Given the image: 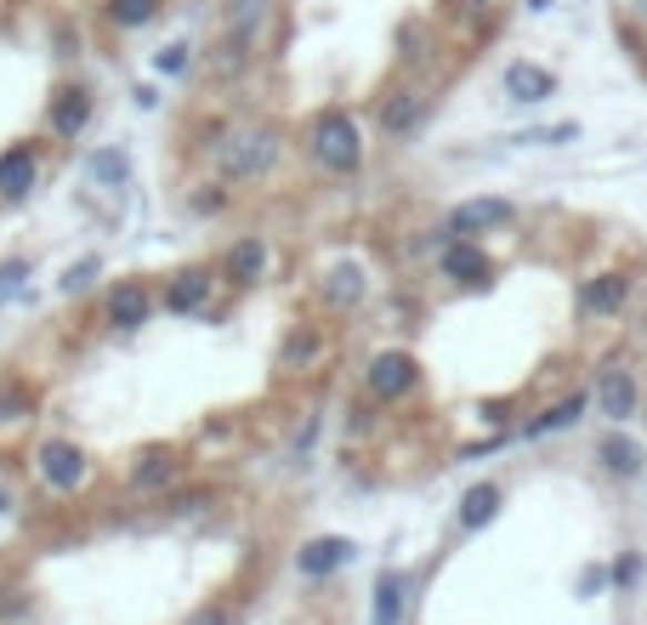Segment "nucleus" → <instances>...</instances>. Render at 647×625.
I'll list each match as a JSON object with an SVG mask.
<instances>
[{
  "instance_id": "nucleus-4",
  "label": "nucleus",
  "mask_w": 647,
  "mask_h": 625,
  "mask_svg": "<svg viewBox=\"0 0 647 625\" xmlns=\"http://www.w3.org/2000/svg\"><path fill=\"white\" fill-rule=\"evenodd\" d=\"M415 359L410 353H375L370 359V370H364V393L370 399H381V404H392V399H404V393H415Z\"/></svg>"
},
{
  "instance_id": "nucleus-23",
  "label": "nucleus",
  "mask_w": 647,
  "mask_h": 625,
  "mask_svg": "<svg viewBox=\"0 0 647 625\" xmlns=\"http://www.w3.org/2000/svg\"><path fill=\"white\" fill-rule=\"evenodd\" d=\"M585 404H590L585 393H568V399H563L557 410H545V415H539V421H534L528 432H534V438H545V432H568V426H574V421L585 415Z\"/></svg>"
},
{
  "instance_id": "nucleus-1",
  "label": "nucleus",
  "mask_w": 647,
  "mask_h": 625,
  "mask_svg": "<svg viewBox=\"0 0 647 625\" xmlns=\"http://www.w3.org/2000/svg\"><path fill=\"white\" fill-rule=\"evenodd\" d=\"M307 154H313V165H324V171H335V177L358 171L364 142H358L353 114H346V109H324V114L313 120V131H307Z\"/></svg>"
},
{
  "instance_id": "nucleus-7",
  "label": "nucleus",
  "mask_w": 647,
  "mask_h": 625,
  "mask_svg": "<svg viewBox=\"0 0 647 625\" xmlns=\"http://www.w3.org/2000/svg\"><path fill=\"white\" fill-rule=\"evenodd\" d=\"M512 216H517L512 200H466V205L449 211V233L455 239H472V233H488V228H506Z\"/></svg>"
},
{
  "instance_id": "nucleus-14",
  "label": "nucleus",
  "mask_w": 647,
  "mask_h": 625,
  "mask_svg": "<svg viewBox=\"0 0 647 625\" xmlns=\"http://www.w3.org/2000/svg\"><path fill=\"white\" fill-rule=\"evenodd\" d=\"M625 296H630V273H603V279H590L579 291V308L585 313H619Z\"/></svg>"
},
{
  "instance_id": "nucleus-31",
  "label": "nucleus",
  "mask_w": 647,
  "mask_h": 625,
  "mask_svg": "<svg viewBox=\"0 0 647 625\" xmlns=\"http://www.w3.org/2000/svg\"><path fill=\"white\" fill-rule=\"evenodd\" d=\"M614 581H619V592H630V586L641 581V557H636V552H625V557H619V568H614Z\"/></svg>"
},
{
  "instance_id": "nucleus-5",
  "label": "nucleus",
  "mask_w": 647,
  "mask_h": 625,
  "mask_svg": "<svg viewBox=\"0 0 647 625\" xmlns=\"http://www.w3.org/2000/svg\"><path fill=\"white\" fill-rule=\"evenodd\" d=\"M641 404V387H636V375L630 370H603L596 375V415H608V421H630Z\"/></svg>"
},
{
  "instance_id": "nucleus-26",
  "label": "nucleus",
  "mask_w": 647,
  "mask_h": 625,
  "mask_svg": "<svg viewBox=\"0 0 647 625\" xmlns=\"http://www.w3.org/2000/svg\"><path fill=\"white\" fill-rule=\"evenodd\" d=\"M29 410H34V399L23 381H0V421H23Z\"/></svg>"
},
{
  "instance_id": "nucleus-29",
  "label": "nucleus",
  "mask_w": 647,
  "mask_h": 625,
  "mask_svg": "<svg viewBox=\"0 0 647 625\" xmlns=\"http://www.w3.org/2000/svg\"><path fill=\"white\" fill-rule=\"evenodd\" d=\"M23 279H29V262H23V256H12V262H0V296H12V291H23Z\"/></svg>"
},
{
  "instance_id": "nucleus-3",
  "label": "nucleus",
  "mask_w": 647,
  "mask_h": 625,
  "mask_svg": "<svg viewBox=\"0 0 647 625\" xmlns=\"http://www.w3.org/2000/svg\"><path fill=\"white\" fill-rule=\"evenodd\" d=\"M85 450L80 444H69V438H46L40 450H34V472H40V484L46 490H58V495H69V490H80L85 484Z\"/></svg>"
},
{
  "instance_id": "nucleus-27",
  "label": "nucleus",
  "mask_w": 647,
  "mask_h": 625,
  "mask_svg": "<svg viewBox=\"0 0 647 625\" xmlns=\"http://www.w3.org/2000/svg\"><path fill=\"white\" fill-rule=\"evenodd\" d=\"M244 52H251V46H244V40H222L216 46V58H211V69H216V80H228V74H244Z\"/></svg>"
},
{
  "instance_id": "nucleus-33",
  "label": "nucleus",
  "mask_w": 647,
  "mask_h": 625,
  "mask_svg": "<svg viewBox=\"0 0 647 625\" xmlns=\"http://www.w3.org/2000/svg\"><path fill=\"white\" fill-rule=\"evenodd\" d=\"M160 69H165V74H182V69H188V46H165V52H160Z\"/></svg>"
},
{
  "instance_id": "nucleus-11",
  "label": "nucleus",
  "mask_w": 647,
  "mask_h": 625,
  "mask_svg": "<svg viewBox=\"0 0 647 625\" xmlns=\"http://www.w3.org/2000/svg\"><path fill=\"white\" fill-rule=\"evenodd\" d=\"M34 149L29 142H18V149H7L0 154V194L7 200H29V188H34Z\"/></svg>"
},
{
  "instance_id": "nucleus-13",
  "label": "nucleus",
  "mask_w": 647,
  "mask_h": 625,
  "mask_svg": "<svg viewBox=\"0 0 647 625\" xmlns=\"http://www.w3.org/2000/svg\"><path fill=\"white\" fill-rule=\"evenodd\" d=\"M46 120H52V131H58V137H80V131H85V120H91V98H85L80 85H63L58 98H52V114H46Z\"/></svg>"
},
{
  "instance_id": "nucleus-22",
  "label": "nucleus",
  "mask_w": 647,
  "mask_h": 625,
  "mask_svg": "<svg viewBox=\"0 0 647 625\" xmlns=\"http://www.w3.org/2000/svg\"><path fill=\"white\" fill-rule=\"evenodd\" d=\"M228 279H239V284H251V279H262V268H267V251H262V239H239V245L228 251Z\"/></svg>"
},
{
  "instance_id": "nucleus-24",
  "label": "nucleus",
  "mask_w": 647,
  "mask_h": 625,
  "mask_svg": "<svg viewBox=\"0 0 647 625\" xmlns=\"http://www.w3.org/2000/svg\"><path fill=\"white\" fill-rule=\"evenodd\" d=\"M109 23L114 29H142V23H154L160 18V0H109Z\"/></svg>"
},
{
  "instance_id": "nucleus-32",
  "label": "nucleus",
  "mask_w": 647,
  "mask_h": 625,
  "mask_svg": "<svg viewBox=\"0 0 647 625\" xmlns=\"http://www.w3.org/2000/svg\"><path fill=\"white\" fill-rule=\"evenodd\" d=\"M188 625H233V614L211 603V608H193V614H188Z\"/></svg>"
},
{
  "instance_id": "nucleus-21",
  "label": "nucleus",
  "mask_w": 647,
  "mask_h": 625,
  "mask_svg": "<svg viewBox=\"0 0 647 625\" xmlns=\"http://www.w3.org/2000/svg\"><path fill=\"white\" fill-rule=\"evenodd\" d=\"M404 592H410V581L397 568H386L381 586H375V625H397V619H404Z\"/></svg>"
},
{
  "instance_id": "nucleus-28",
  "label": "nucleus",
  "mask_w": 647,
  "mask_h": 625,
  "mask_svg": "<svg viewBox=\"0 0 647 625\" xmlns=\"http://www.w3.org/2000/svg\"><path fill=\"white\" fill-rule=\"evenodd\" d=\"M319 347H324V342H319V330H302V335H290V347H284V359H290V364H307V359H313Z\"/></svg>"
},
{
  "instance_id": "nucleus-12",
  "label": "nucleus",
  "mask_w": 647,
  "mask_h": 625,
  "mask_svg": "<svg viewBox=\"0 0 647 625\" xmlns=\"http://www.w3.org/2000/svg\"><path fill=\"white\" fill-rule=\"evenodd\" d=\"M211 268H188V273H176L171 279V291H165V308L171 313H199L205 308V296H211Z\"/></svg>"
},
{
  "instance_id": "nucleus-15",
  "label": "nucleus",
  "mask_w": 647,
  "mask_h": 625,
  "mask_svg": "<svg viewBox=\"0 0 647 625\" xmlns=\"http://www.w3.org/2000/svg\"><path fill=\"white\" fill-rule=\"evenodd\" d=\"M346 557H353V541L324 535V541H307V546H302V557H295V563H302V574H313V581H319V574H335Z\"/></svg>"
},
{
  "instance_id": "nucleus-30",
  "label": "nucleus",
  "mask_w": 647,
  "mask_h": 625,
  "mask_svg": "<svg viewBox=\"0 0 647 625\" xmlns=\"http://www.w3.org/2000/svg\"><path fill=\"white\" fill-rule=\"evenodd\" d=\"M97 268H103V262H97V256H80V262L69 268V279H63V291H74V296H80V291H85V284L97 279Z\"/></svg>"
},
{
  "instance_id": "nucleus-2",
  "label": "nucleus",
  "mask_w": 647,
  "mask_h": 625,
  "mask_svg": "<svg viewBox=\"0 0 647 625\" xmlns=\"http://www.w3.org/2000/svg\"><path fill=\"white\" fill-rule=\"evenodd\" d=\"M273 160H279V125H244V131H233L216 149V171L233 177V182L267 177Z\"/></svg>"
},
{
  "instance_id": "nucleus-10",
  "label": "nucleus",
  "mask_w": 647,
  "mask_h": 625,
  "mask_svg": "<svg viewBox=\"0 0 647 625\" xmlns=\"http://www.w3.org/2000/svg\"><path fill=\"white\" fill-rule=\"evenodd\" d=\"M557 91V74L539 63H506V98L512 103H545Z\"/></svg>"
},
{
  "instance_id": "nucleus-20",
  "label": "nucleus",
  "mask_w": 647,
  "mask_h": 625,
  "mask_svg": "<svg viewBox=\"0 0 647 625\" xmlns=\"http://www.w3.org/2000/svg\"><path fill=\"white\" fill-rule=\"evenodd\" d=\"M171 472H176V455H171L165 444H154V450H142V455H137V466H131V490H160Z\"/></svg>"
},
{
  "instance_id": "nucleus-18",
  "label": "nucleus",
  "mask_w": 647,
  "mask_h": 625,
  "mask_svg": "<svg viewBox=\"0 0 647 625\" xmlns=\"http://www.w3.org/2000/svg\"><path fill=\"white\" fill-rule=\"evenodd\" d=\"M596 461H603L614 477H630V472H641V444L625 438V432H608V438L596 444Z\"/></svg>"
},
{
  "instance_id": "nucleus-25",
  "label": "nucleus",
  "mask_w": 647,
  "mask_h": 625,
  "mask_svg": "<svg viewBox=\"0 0 647 625\" xmlns=\"http://www.w3.org/2000/svg\"><path fill=\"white\" fill-rule=\"evenodd\" d=\"M91 177H97V182H109V188H125L131 160H125L120 149H103V154H91Z\"/></svg>"
},
{
  "instance_id": "nucleus-34",
  "label": "nucleus",
  "mask_w": 647,
  "mask_h": 625,
  "mask_svg": "<svg viewBox=\"0 0 647 625\" xmlns=\"http://www.w3.org/2000/svg\"><path fill=\"white\" fill-rule=\"evenodd\" d=\"M211 495L205 490H193V495H176V512H199V506H205Z\"/></svg>"
},
{
  "instance_id": "nucleus-17",
  "label": "nucleus",
  "mask_w": 647,
  "mask_h": 625,
  "mask_svg": "<svg viewBox=\"0 0 647 625\" xmlns=\"http://www.w3.org/2000/svg\"><path fill=\"white\" fill-rule=\"evenodd\" d=\"M267 12H273V0H228V34L251 46V40L262 34Z\"/></svg>"
},
{
  "instance_id": "nucleus-16",
  "label": "nucleus",
  "mask_w": 647,
  "mask_h": 625,
  "mask_svg": "<svg viewBox=\"0 0 647 625\" xmlns=\"http://www.w3.org/2000/svg\"><path fill=\"white\" fill-rule=\"evenodd\" d=\"M501 501H506L501 484H472V490L461 495V528H483V523H494Z\"/></svg>"
},
{
  "instance_id": "nucleus-19",
  "label": "nucleus",
  "mask_w": 647,
  "mask_h": 625,
  "mask_svg": "<svg viewBox=\"0 0 647 625\" xmlns=\"http://www.w3.org/2000/svg\"><path fill=\"white\" fill-rule=\"evenodd\" d=\"M358 296H364V268L358 262H341V268L324 273V302L330 308H353Z\"/></svg>"
},
{
  "instance_id": "nucleus-9",
  "label": "nucleus",
  "mask_w": 647,
  "mask_h": 625,
  "mask_svg": "<svg viewBox=\"0 0 647 625\" xmlns=\"http://www.w3.org/2000/svg\"><path fill=\"white\" fill-rule=\"evenodd\" d=\"M421 114H426V103H421L415 85H397V91H386V98H381V131L386 137H410L421 125Z\"/></svg>"
},
{
  "instance_id": "nucleus-8",
  "label": "nucleus",
  "mask_w": 647,
  "mask_h": 625,
  "mask_svg": "<svg viewBox=\"0 0 647 625\" xmlns=\"http://www.w3.org/2000/svg\"><path fill=\"white\" fill-rule=\"evenodd\" d=\"M443 273H449L455 284H472V291H488L494 284V262L472 245V239H455V245L443 251Z\"/></svg>"
},
{
  "instance_id": "nucleus-6",
  "label": "nucleus",
  "mask_w": 647,
  "mask_h": 625,
  "mask_svg": "<svg viewBox=\"0 0 647 625\" xmlns=\"http://www.w3.org/2000/svg\"><path fill=\"white\" fill-rule=\"evenodd\" d=\"M103 313H109L114 330H142L148 313H154V296H148L142 279H120L114 291H109V302H103Z\"/></svg>"
}]
</instances>
